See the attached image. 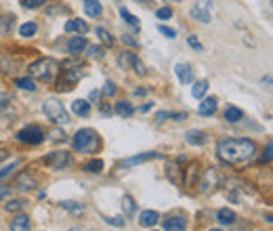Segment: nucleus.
<instances>
[{
    "label": "nucleus",
    "mask_w": 273,
    "mask_h": 231,
    "mask_svg": "<svg viewBox=\"0 0 273 231\" xmlns=\"http://www.w3.org/2000/svg\"><path fill=\"white\" fill-rule=\"evenodd\" d=\"M158 19H170L172 17V9L170 7H162V9H158Z\"/></svg>",
    "instance_id": "44"
},
{
    "label": "nucleus",
    "mask_w": 273,
    "mask_h": 231,
    "mask_svg": "<svg viewBox=\"0 0 273 231\" xmlns=\"http://www.w3.org/2000/svg\"><path fill=\"white\" fill-rule=\"evenodd\" d=\"M61 208H65V210H67L69 214H74V216H78V214H84V206H82L80 202L63 200V202H61Z\"/></svg>",
    "instance_id": "24"
},
{
    "label": "nucleus",
    "mask_w": 273,
    "mask_h": 231,
    "mask_svg": "<svg viewBox=\"0 0 273 231\" xmlns=\"http://www.w3.org/2000/svg\"><path fill=\"white\" fill-rule=\"evenodd\" d=\"M181 168H176V164L174 162H168V166H166V175H168V179L176 185V183H183V179H181V172H179Z\"/></svg>",
    "instance_id": "27"
},
{
    "label": "nucleus",
    "mask_w": 273,
    "mask_h": 231,
    "mask_svg": "<svg viewBox=\"0 0 273 231\" xmlns=\"http://www.w3.org/2000/svg\"><path fill=\"white\" fill-rule=\"evenodd\" d=\"M160 221V214L156 210H143L139 214V225L141 227H153V225H158Z\"/></svg>",
    "instance_id": "15"
},
{
    "label": "nucleus",
    "mask_w": 273,
    "mask_h": 231,
    "mask_svg": "<svg viewBox=\"0 0 273 231\" xmlns=\"http://www.w3.org/2000/svg\"><path fill=\"white\" fill-rule=\"evenodd\" d=\"M114 111H116L118 116H122V118H128V116L133 113V105H130L128 101H118L116 107H114Z\"/></svg>",
    "instance_id": "29"
},
{
    "label": "nucleus",
    "mask_w": 273,
    "mask_h": 231,
    "mask_svg": "<svg viewBox=\"0 0 273 231\" xmlns=\"http://www.w3.org/2000/svg\"><path fill=\"white\" fill-rule=\"evenodd\" d=\"M219 187V170L217 168H206L202 172V179H200V191L204 195H210L212 191H217Z\"/></svg>",
    "instance_id": "9"
},
{
    "label": "nucleus",
    "mask_w": 273,
    "mask_h": 231,
    "mask_svg": "<svg viewBox=\"0 0 273 231\" xmlns=\"http://www.w3.org/2000/svg\"><path fill=\"white\" fill-rule=\"evenodd\" d=\"M122 42L128 44V46H133V49H137V46H139V42H137L133 36H122Z\"/></svg>",
    "instance_id": "50"
},
{
    "label": "nucleus",
    "mask_w": 273,
    "mask_h": 231,
    "mask_svg": "<svg viewBox=\"0 0 273 231\" xmlns=\"http://www.w3.org/2000/svg\"><path fill=\"white\" fill-rule=\"evenodd\" d=\"M210 231H223V229H210Z\"/></svg>",
    "instance_id": "57"
},
{
    "label": "nucleus",
    "mask_w": 273,
    "mask_h": 231,
    "mask_svg": "<svg viewBox=\"0 0 273 231\" xmlns=\"http://www.w3.org/2000/svg\"><path fill=\"white\" fill-rule=\"evenodd\" d=\"M82 168H84V172H90V175H99L103 170V160H90Z\"/></svg>",
    "instance_id": "33"
},
{
    "label": "nucleus",
    "mask_w": 273,
    "mask_h": 231,
    "mask_svg": "<svg viewBox=\"0 0 273 231\" xmlns=\"http://www.w3.org/2000/svg\"><path fill=\"white\" fill-rule=\"evenodd\" d=\"M86 46H88V42H86V38L82 36V34H80V36H72L67 40V53L76 57V55H80L82 51H84Z\"/></svg>",
    "instance_id": "12"
},
{
    "label": "nucleus",
    "mask_w": 273,
    "mask_h": 231,
    "mask_svg": "<svg viewBox=\"0 0 273 231\" xmlns=\"http://www.w3.org/2000/svg\"><path fill=\"white\" fill-rule=\"evenodd\" d=\"M137 3H141V5H151L149 0H137Z\"/></svg>",
    "instance_id": "56"
},
{
    "label": "nucleus",
    "mask_w": 273,
    "mask_h": 231,
    "mask_svg": "<svg viewBox=\"0 0 273 231\" xmlns=\"http://www.w3.org/2000/svg\"><path fill=\"white\" fill-rule=\"evenodd\" d=\"M19 164H21V160H13V162H11V164H9V166H5L3 170H0V181H3L5 177H9V175H11V172H13V170H15V168H17Z\"/></svg>",
    "instance_id": "39"
},
{
    "label": "nucleus",
    "mask_w": 273,
    "mask_h": 231,
    "mask_svg": "<svg viewBox=\"0 0 273 231\" xmlns=\"http://www.w3.org/2000/svg\"><path fill=\"white\" fill-rule=\"evenodd\" d=\"M17 141L21 143H28V145H40L44 141V131L40 126H26V129H21L17 133Z\"/></svg>",
    "instance_id": "8"
},
{
    "label": "nucleus",
    "mask_w": 273,
    "mask_h": 231,
    "mask_svg": "<svg viewBox=\"0 0 273 231\" xmlns=\"http://www.w3.org/2000/svg\"><path fill=\"white\" fill-rule=\"evenodd\" d=\"M206 90H208V80H198V82L194 84V88H192V95L196 99H202L206 95Z\"/></svg>",
    "instance_id": "30"
},
{
    "label": "nucleus",
    "mask_w": 273,
    "mask_h": 231,
    "mask_svg": "<svg viewBox=\"0 0 273 231\" xmlns=\"http://www.w3.org/2000/svg\"><path fill=\"white\" fill-rule=\"evenodd\" d=\"M67 7H63V5H55V7H49L46 9V15L49 17H53V15H57V13H67Z\"/></svg>",
    "instance_id": "40"
},
{
    "label": "nucleus",
    "mask_w": 273,
    "mask_h": 231,
    "mask_svg": "<svg viewBox=\"0 0 273 231\" xmlns=\"http://www.w3.org/2000/svg\"><path fill=\"white\" fill-rule=\"evenodd\" d=\"M36 32H38V26L34 21H28V23H23V26L19 28V34L23 38H32V36H36Z\"/></svg>",
    "instance_id": "28"
},
{
    "label": "nucleus",
    "mask_w": 273,
    "mask_h": 231,
    "mask_svg": "<svg viewBox=\"0 0 273 231\" xmlns=\"http://www.w3.org/2000/svg\"><path fill=\"white\" fill-rule=\"evenodd\" d=\"M84 13L88 17H99L103 13V7H101L99 0H86L84 3Z\"/></svg>",
    "instance_id": "23"
},
{
    "label": "nucleus",
    "mask_w": 273,
    "mask_h": 231,
    "mask_svg": "<svg viewBox=\"0 0 273 231\" xmlns=\"http://www.w3.org/2000/svg\"><path fill=\"white\" fill-rule=\"evenodd\" d=\"M120 15H122V19H124V21H126V23H128V26H130V28H133L135 32H137V30L141 28V23H139V19H137V17H135L133 13H128V9H120Z\"/></svg>",
    "instance_id": "32"
},
{
    "label": "nucleus",
    "mask_w": 273,
    "mask_h": 231,
    "mask_svg": "<svg viewBox=\"0 0 273 231\" xmlns=\"http://www.w3.org/2000/svg\"><path fill=\"white\" fill-rule=\"evenodd\" d=\"M72 231H82V229H76V227H74V229H72Z\"/></svg>",
    "instance_id": "58"
},
{
    "label": "nucleus",
    "mask_w": 273,
    "mask_h": 231,
    "mask_svg": "<svg viewBox=\"0 0 273 231\" xmlns=\"http://www.w3.org/2000/svg\"><path fill=\"white\" fill-rule=\"evenodd\" d=\"M36 185H38L36 177H34L32 172H28V170L19 172L17 179H15V189H21V191H30V189L36 187Z\"/></svg>",
    "instance_id": "10"
},
{
    "label": "nucleus",
    "mask_w": 273,
    "mask_h": 231,
    "mask_svg": "<svg viewBox=\"0 0 273 231\" xmlns=\"http://www.w3.org/2000/svg\"><path fill=\"white\" fill-rule=\"evenodd\" d=\"M86 49H88V57H90V59H103V57H105V49H103V46L90 44V46H86Z\"/></svg>",
    "instance_id": "37"
},
{
    "label": "nucleus",
    "mask_w": 273,
    "mask_h": 231,
    "mask_svg": "<svg viewBox=\"0 0 273 231\" xmlns=\"http://www.w3.org/2000/svg\"><path fill=\"white\" fill-rule=\"evenodd\" d=\"M158 32L162 34V36H166V38H176V32L172 30V28H166V26H162V23H160V26H158Z\"/></svg>",
    "instance_id": "41"
},
{
    "label": "nucleus",
    "mask_w": 273,
    "mask_h": 231,
    "mask_svg": "<svg viewBox=\"0 0 273 231\" xmlns=\"http://www.w3.org/2000/svg\"><path fill=\"white\" fill-rule=\"evenodd\" d=\"M65 32H78V34H86L88 32V23L82 19H69L65 23Z\"/></svg>",
    "instance_id": "18"
},
{
    "label": "nucleus",
    "mask_w": 273,
    "mask_h": 231,
    "mask_svg": "<svg viewBox=\"0 0 273 231\" xmlns=\"http://www.w3.org/2000/svg\"><path fill=\"white\" fill-rule=\"evenodd\" d=\"M185 141L189 145H204L208 141V135L204 131H187L185 135Z\"/></svg>",
    "instance_id": "16"
},
{
    "label": "nucleus",
    "mask_w": 273,
    "mask_h": 231,
    "mask_svg": "<svg viewBox=\"0 0 273 231\" xmlns=\"http://www.w3.org/2000/svg\"><path fill=\"white\" fill-rule=\"evenodd\" d=\"M7 156H9V152H7V149H0V162H3Z\"/></svg>",
    "instance_id": "55"
},
{
    "label": "nucleus",
    "mask_w": 273,
    "mask_h": 231,
    "mask_svg": "<svg viewBox=\"0 0 273 231\" xmlns=\"http://www.w3.org/2000/svg\"><path fill=\"white\" fill-rule=\"evenodd\" d=\"M174 74H176V78H179V82L189 84L194 80V67L189 65V63H176Z\"/></svg>",
    "instance_id": "13"
},
{
    "label": "nucleus",
    "mask_w": 273,
    "mask_h": 231,
    "mask_svg": "<svg viewBox=\"0 0 273 231\" xmlns=\"http://www.w3.org/2000/svg\"><path fill=\"white\" fill-rule=\"evenodd\" d=\"M156 158H160V154H156V152H145V154H139V156H133V158L122 160V166H137V164H143V162L156 160Z\"/></svg>",
    "instance_id": "14"
},
{
    "label": "nucleus",
    "mask_w": 273,
    "mask_h": 231,
    "mask_svg": "<svg viewBox=\"0 0 273 231\" xmlns=\"http://www.w3.org/2000/svg\"><path fill=\"white\" fill-rule=\"evenodd\" d=\"M217 154L225 164H246L256 154V143L252 139H221L217 145Z\"/></svg>",
    "instance_id": "1"
},
{
    "label": "nucleus",
    "mask_w": 273,
    "mask_h": 231,
    "mask_svg": "<svg viewBox=\"0 0 273 231\" xmlns=\"http://www.w3.org/2000/svg\"><path fill=\"white\" fill-rule=\"evenodd\" d=\"M95 34H97V36L101 38V42H103L105 46H112V44H114V36H112V34H110L108 30L97 28V30H95Z\"/></svg>",
    "instance_id": "36"
},
{
    "label": "nucleus",
    "mask_w": 273,
    "mask_h": 231,
    "mask_svg": "<svg viewBox=\"0 0 273 231\" xmlns=\"http://www.w3.org/2000/svg\"><path fill=\"white\" fill-rule=\"evenodd\" d=\"M185 172H187V179H185L183 183L187 185V187H192V185H194V179L198 177V164H189V168H187Z\"/></svg>",
    "instance_id": "38"
},
{
    "label": "nucleus",
    "mask_w": 273,
    "mask_h": 231,
    "mask_svg": "<svg viewBox=\"0 0 273 231\" xmlns=\"http://www.w3.org/2000/svg\"><path fill=\"white\" fill-rule=\"evenodd\" d=\"M46 3V0H23V7H26V9H38V7H42Z\"/></svg>",
    "instance_id": "45"
},
{
    "label": "nucleus",
    "mask_w": 273,
    "mask_h": 231,
    "mask_svg": "<svg viewBox=\"0 0 273 231\" xmlns=\"http://www.w3.org/2000/svg\"><path fill=\"white\" fill-rule=\"evenodd\" d=\"M101 113H103V116H112V107H110V103H101Z\"/></svg>",
    "instance_id": "52"
},
{
    "label": "nucleus",
    "mask_w": 273,
    "mask_h": 231,
    "mask_svg": "<svg viewBox=\"0 0 273 231\" xmlns=\"http://www.w3.org/2000/svg\"><path fill=\"white\" fill-rule=\"evenodd\" d=\"M99 145H101L99 135L93 129H80L72 139V147L78 154H93L95 149H99Z\"/></svg>",
    "instance_id": "4"
},
{
    "label": "nucleus",
    "mask_w": 273,
    "mask_h": 231,
    "mask_svg": "<svg viewBox=\"0 0 273 231\" xmlns=\"http://www.w3.org/2000/svg\"><path fill=\"white\" fill-rule=\"evenodd\" d=\"M122 210L128 216H133L137 212V204H135V200L130 198V195H124V198H122Z\"/></svg>",
    "instance_id": "35"
},
{
    "label": "nucleus",
    "mask_w": 273,
    "mask_h": 231,
    "mask_svg": "<svg viewBox=\"0 0 273 231\" xmlns=\"http://www.w3.org/2000/svg\"><path fill=\"white\" fill-rule=\"evenodd\" d=\"M151 107H153V103H145V105H141V107H139V111H143V113H145V111H149Z\"/></svg>",
    "instance_id": "53"
},
{
    "label": "nucleus",
    "mask_w": 273,
    "mask_h": 231,
    "mask_svg": "<svg viewBox=\"0 0 273 231\" xmlns=\"http://www.w3.org/2000/svg\"><path fill=\"white\" fill-rule=\"evenodd\" d=\"M59 72H61V69H59V63L55 59H51V57H42V59L34 61L30 65V76L42 80V82H46V84H55Z\"/></svg>",
    "instance_id": "2"
},
{
    "label": "nucleus",
    "mask_w": 273,
    "mask_h": 231,
    "mask_svg": "<svg viewBox=\"0 0 273 231\" xmlns=\"http://www.w3.org/2000/svg\"><path fill=\"white\" fill-rule=\"evenodd\" d=\"M166 231H185L187 229V216L185 214H172L164 221Z\"/></svg>",
    "instance_id": "11"
},
{
    "label": "nucleus",
    "mask_w": 273,
    "mask_h": 231,
    "mask_svg": "<svg viewBox=\"0 0 273 231\" xmlns=\"http://www.w3.org/2000/svg\"><path fill=\"white\" fill-rule=\"evenodd\" d=\"M244 118V111L240 109V107H227V109H225V120H227V122H231V124H235V122H240Z\"/></svg>",
    "instance_id": "25"
},
{
    "label": "nucleus",
    "mask_w": 273,
    "mask_h": 231,
    "mask_svg": "<svg viewBox=\"0 0 273 231\" xmlns=\"http://www.w3.org/2000/svg\"><path fill=\"white\" fill-rule=\"evenodd\" d=\"M166 118H172V111H158L156 113V122H164Z\"/></svg>",
    "instance_id": "49"
},
{
    "label": "nucleus",
    "mask_w": 273,
    "mask_h": 231,
    "mask_svg": "<svg viewBox=\"0 0 273 231\" xmlns=\"http://www.w3.org/2000/svg\"><path fill=\"white\" fill-rule=\"evenodd\" d=\"M42 164L49 166L51 170H65L72 166V156L67 152H53L46 158H42Z\"/></svg>",
    "instance_id": "6"
},
{
    "label": "nucleus",
    "mask_w": 273,
    "mask_h": 231,
    "mask_svg": "<svg viewBox=\"0 0 273 231\" xmlns=\"http://www.w3.org/2000/svg\"><path fill=\"white\" fill-rule=\"evenodd\" d=\"M72 111H74L76 116H82V118H86V116L90 113V103L84 101V99H76V101L72 103Z\"/></svg>",
    "instance_id": "22"
},
{
    "label": "nucleus",
    "mask_w": 273,
    "mask_h": 231,
    "mask_svg": "<svg viewBox=\"0 0 273 231\" xmlns=\"http://www.w3.org/2000/svg\"><path fill=\"white\" fill-rule=\"evenodd\" d=\"M9 193H11V185H0V200L7 198Z\"/></svg>",
    "instance_id": "51"
},
{
    "label": "nucleus",
    "mask_w": 273,
    "mask_h": 231,
    "mask_svg": "<svg viewBox=\"0 0 273 231\" xmlns=\"http://www.w3.org/2000/svg\"><path fill=\"white\" fill-rule=\"evenodd\" d=\"M120 67L122 69H133V72L137 74V76H145V63L139 59V57L135 55V53H130V51H124V53H120Z\"/></svg>",
    "instance_id": "7"
},
{
    "label": "nucleus",
    "mask_w": 273,
    "mask_h": 231,
    "mask_svg": "<svg viewBox=\"0 0 273 231\" xmlns=\"http://www.w3.org/2000/svg\"><path fill=\"white\" fill-rule=\"evenodd\" d=\"M187 44H189V46H192V49L200 51V53H202V51H204V46H202V44L198 42V38H196V36H189V38H187Z\"/></svg>",
    "instance_id": "47"
},
{
    "label": "nucleus",
    "mask_w": 273,
    "mask_h": 231,
    "mask_svg": "<svg viewBox=\"0 0 273 231\" xmlns=\"http://www.w3.org/2000/svg\"><path fill=\"white\" fill-rule=\"evenodd\" d=\"M189 15H192L194 19H198V21H202V23H208L210 21V13H208L204 7H194L192 11H189Z\"/></svg>",
    "instance_id": "26"
},
{
    "label": "nucleus",
    "mask_w": 273,
    "mask_h": 231,
    "mask_svg": "<svg viewBox=\"0 0 273 231\" xmlns=\"http://www.w3.org/2000/svg\"><path fill=\"white\" fill-rule=\"evenodd\" d=\"M84 3H86V0H84Z\"/></svg>",
    "instance_id": "59"
},
{
    "label": "nucleus",
    "mask_w": 273,
    "mask_h": 231,
    "mask_svg": "<svg viewBox=\"0 0 273 231\" xmlns=\"http://www.w3.org/2000/svg\"><path fill=\"white\" fill-rule=\"evenodd\" d=\"M61 67H65V69H61V74L57 76L55 84H57V90L67 92V90H72L78 84V80L84 78V69H82V67L78 69L76 63H63Z\"/></svg>",
    "instance_id": "3"
},
{
    "label": "nucleus",
    "mask_w": 273,
    "mask_h": 231,
    "mask_svg": "<svg viewBox=\"0 0 273 231\" xmlns=\"http://www.w3.org/2000/svg\"><path fill=\"white\" fill-rule=\"evenodd\" d=\"M11 231H30V216L17 214L13 221H11Z\"/></svg>",
    "instance_id": "17"
},
{
    "label": "nucleus",
    "mask_w": 273,
    "mask_h": 231,
    "mask_svg": "<svg viewBox=\"0 0 273 231\" xmlns=\"http://www.w3.org/2000/svg\"><path fill=\"white\" fill-rule=\"evenodd\" d=\"M15 26V15H0V36H7V34H11V30H13Z\"/></svg>",
    "instance_id": "21"
},
{
    "label": "nucleus",
    "mask_w": 273,
    "mask_h": 231,
    "mask_svg": "<svg viewBox=\"0 0 273 231\" xmlns=\"http://www.w3.org/2000/svg\"><path fill=\"white\" fill-rule=\"evenodd\" d=\"M198 111H200V116H212V113L217 111V99H215V97H208V99H204V101L200 103Z\"/></svg>",
    "instance_id": "19"
},
{
    "label": "nucleus",
    "mask_w": 273,
    "mask_h": 231,
    "mask_svg": "<svg viewBox=\"0 0 273 231\" xmlns=\"http://www.w3.org/2000/svg\"><path fill=\"white\" fill-rule=\"evenodd\" d=\"M15 84H17L21 90H30V92L36 90V82H34V78H32V76H30V78H17V80H15Z\"/></svg>",
    "instance_id": "34"
},
{
    "label": "nucleus",
    "mask_w": 273,
    "mask_h": 231,
    "mask_svg": "<svg viewBox=\"0 0 273 231\" xmlns=\"http://www.w3.org/2000/svg\"><path fill=\"white\" fill-rule=\"evenodd\" d=\"M9 103H13V95L11 92H0V109L7 107Z\"/></svg>",
    "instance_id": "43"
},
{
    "label": "nucleus",
    "mask_w": 273,
    "mask_h": 231,
    "mask_svg": "<svg viewBox=\"0 0 273 231\" xmlns=\"http://www.w3.org/2000/svg\"><path fill=\"white\" fill-rule=\"evenodd\" d=\"M116 92H118L116 84H114V82H110V80H108V82H105V86H103V95H105V97H114Z\"/></svg>",
    "instance_id": "42"
},
{
    "label": "nucleus",
    "mask_w": 273,
    "mask_h": 231,
    "mask_svg": "<svg viewBox=\"0 0 273 231\" xmlns=\"http://www.w3.org/2000/svg\"><path fill=\"white\" fill-rule=\"evenodd\" d=\"M105 223H110L114 227H124V221H122V216H105Z\"/></svg>",
    "instance_id": "46"
},
{
    "label": "nucleus",
    "mask_w": 273,
    "mask_h": 231,
    "mask_svg": "<svg viewBox=\"0 0 273 231\" xmlns=\"http://www.w3.org/2000/svg\"><path fill=\"white\" fill-rule=\"evenodd\" d=\"M263 162H265V164H269V162H271V143H267V147H265V156L260 158V164H263Z\"/></svg>",
    "instance_id": "48"
},
{
    "label": "nucleus",
    "mask_w": 273,
    "mask_h": 231,
    "mask_svg": "<svg viewBox=\"0 0 273 231\" xmlns=\"http://www.w3.org/2000/svg\"><path fill=\"white\" fill-rule=\"evenodd\" d=\"M99 95H101V92H99V90H90V95H88V99H90V101H95V99H97Z\"/></svg>",
    "instance_id": "54"
},
{
    "label": "nucleus",
    "mask_w": 273,
    "mask_h": 231,
    "mask_svg": "<svg viewBox=\"0 0 273 231\" xmlns=\"http://www.w3.org/2000/svg\"><path fill=\"white\" fill-rule=\"evenodd\" d=\"M217 218L221 225H233L237 221V214L233 210H229V208H221V210L217 212Z\"/></svg>",
    "instance_id": "20"
},
{
    "label": "nucleus",
    "mask_w": 273,
    "mask_h": 231,
    "mask_svg": "<svg viewBox=\"0 0 273 231\" xmlns=\"http://www.w3.org/2000/svg\"><path fill=\"white\" fill-rule=\"evenodd\" d=\"M42 111H44L46 118L53 120L55 124H67V122H69L67 109L63 107V103L57 101V99H46L44 105H42Z\"/></svg>",
    "instance_id": "5"
},
{
    "label": "nucleus",
    "mask_w": 273,
    "mask_h": 231,
    "mask_svg": "<svg viewBox=\"0 0 273 231\" xmlns=\"http://www.w3.org/2000/svg\"><path fill=\"white\" fill-rule=\"evenodd\" d=\"M26 204H28L26 200H19V198H17V200H9V202L5 204V210H7V212H21L23 208H26Z\"/></svg>",
    "instance_id": "31"
}]
</instances>
